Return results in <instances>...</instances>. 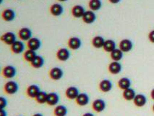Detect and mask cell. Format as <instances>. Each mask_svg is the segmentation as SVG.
Returning <instances> with one entry per match:
<instances>
[{
    "label": "cell",
    "instance_id": "1",
    "mask_svg": "<svg viewBox=\"0 0 154 116\" xmlns=\"http://www.w3.org/2000/svg\"><path fill=\"white\" fill-rule=\"evenodd\" d=\"M19 85L14 81H8L5 85V91L8 94H15L18 92Z\"/></svg>",
    "mask_w": 154,
    "mask_h": 116
},
{
    "label": "cell",
    "instance_id": "2",
    "mask_svg": "<svg viewBox=\"0 0 154 116\" xmlns=\"http://www.w3.org/2000/svg\"><path fill=\"white\" fill-rule=\"evenodd\" d=\"M1 40L5 44L12 46L16 41V35L13 32H7L1 36Z\"/></svg>",
    "mask_w": 154,
    "mask_h": 116
},
{
    "label": "cell",
    "instance_id": "3",
    "mask_svg": "<svg viewBox=\"0 0 154 116\" xmlns=\"http://www.w3.org/2000/svg\"><path fill=\"white\" fill-rule=\"evenodd\" d=\"M64 72L62 68L59 67H54L51 68L49 71V76L50 78L54 81H58L63 77Z\"/></svg>",
    "mask_w": 154,
    "mask_h": 116
},
{
    "label": "cell",
    "instance_id": "4",
    "mask_svg": "<svg viewBox=\"0 0 154 116\" xmlns=\"http://www.w3.org/2000/svg\"><path fill=\"white\" fill-rule=\"evenodd\" d=\"M27 46H28V49L36 52L38 49H39L42 46V42L38 38H31L27 43Z\"/></svg>",
    "mask_w": 154,
    "mask_h": 116
},
{
    "label": "cell",
    "instance_id": "5",
    "mask_svg": "<svg viewBox=\"0 0 154 116\" xmlns=\"http://www.w3.org/2000/svg\"><path fill=\"white\" fill-rule=\"evenodd\" d=\"M17 74V70L14 66L7 65L2 70V75L6 78H12Z\"/></svg>",
    "mask_w": 154,
    "mask_h": 116
},
{
    "label": "cell",
    "instance_id": "6",
    "mask_svg": "<svg viewBox=\"0 0 154 116\" xmlns=\"http://www.w3.org/2000/svg\"><path fill=\"white\" fill-rule=\"evenodd\" d=\"M57 58L60 61H67L70 58V52L67 48H61L57 52Z\"/></svg>",
    "mask_w": 154,
    "mask_h": 116
},
{
    "label": "cell",
    "instance_id": "7",
    "mask_svg": "<svg viewBox=\"0 0 154 116\" xmlns=\"http://www.w3.org/2000/svg\"><path fill=\"white\" fill-rule=\"evenodd\" d=\"M132 48H133V44L130 39H122L119 43V49L123 52H128L132 50Z\"/></svg>",
    "mask_w": 154,
    "mask_h": 116
},
{
    "label": "cell",
    "instance_id": "8",
    "mask_svg": "<svg viewBox=\"0 0 154 116\" xmlns=\"http://www.w3.org/2000/svg\"><path fill=\"white\" fill-rule=\"evenodd\" d=\"M18 35L20 39L23 41H28L30 40V39L33 38L32 37V31L29 28H22L21 29H20V31L18 32Z\"/></svg>",
    "mask_w": 154,
    "mask_h": 116
},
{
    "label": "cell",
    "instance_id": "9",
    "mask_svg": "<svg viewBox=\"0 0 154 116\" xmlns=\"http://www.w3.org/2000/svg\"><path fill=\"white\" fill-rule=\"evenodd\" d=\"M67 44L71 49H72V50H77V49H80L81 47V39L78 38V37H71L68 40Z\"/></svg>",
    "mask_w": 154,
    "mask_h": 116
},
{
    "label": "cell",
    "instance_id": "10",
    "mask_svg": "<svg viewBox=\"0 0 154 116\" xmlns=\"http://www.w3.org/2000/svg\"><path fill=\"white\" fill-rule=\"evenodd\" d=\"M11 50L14 54L20 55L25 50V44L22 41H16L11 46Z\"/></svg>",
    "mask_w": 154,
    "mask_h": 116
},
{
    "label": "cell",
    "instance_id": "11",
    "mask_svg": "<svg viewBox=\"0 0 154 116\" xmlns=\"http://www.w3.org/2000/svg\"><path fill=\"white\" fill-rule=\"evenodd\" d=\"M82 19H83L84 23H87V24H91L96 21V15L94 11L87 10V11H85Z\"/></svg>",
    "mask_w": 154,
    "mask_h": 116
},
{
    "label": "cell",
    "instance_id": "12",
    "mask_svg": "<svg viewBox=\"0 0 154 116\" xmlns=\"http://www.w3.org/2000/svg\"><path fill=\"white\" fill-rule=\"evenodd\" d=\"M66 97L69 99H76L80 94L79 90L75 86H69L65 92Z\"/></svg>",
    "mask_w": 154,
    "mask_h": 116
},
{
    "label": "cell",
    "instance_id": "13",
    "mask_svg": "<svg viewBox=\"0 0 154 116\" xmlns=\"http://www.w3.org/2000/svg\"><path fill=\"white\" fill-rule=\"evenodd\" d=\"M63 6L61 4H60V3H55V4H53L51 6V8H50V12H51V14L54 16H56V17L60 16L62 13H63Z\"/></svg>",
    "mask_w": 154,
    "mask_h": 116
},
{
    "label": "cell",
    "instance_id": "14",
    "mask_svg": "<svg viewBox=\"0 0 154 116\" xmlns=\"http://www.w3.org/2000/svg\"><path fill=\"white\" fill-rule=\"evenodd\" d=\"M60 102V96L56 92H50L48 94L46 103L50 106L56 105Z\"/></svg>",
    "mask_w": 154,
    "mask_h": 116
},
{
    "label": "cell",
    "instance_id": "15",
    "mask_svg": "<svg viewBox=\"0 0 154 116\" xmlns=\"http://www.w3.org/2000/svg\"><path fill=\"white\" fill-rule=\"evenodd\" d=\"M93 109L97 112H101L105 110L106 102L101 99H97L94 101L92 105Z\"/></svg>",
    "mask_w": 154,
    "mask_h": 116
},
{
    "label": "cell",
    "instance_id": "16",
    "mask_svg": "<svg viewBox=\"0 0 154 116\" xmlns=\"http://www.w3.org/2000/svg\"><path fill=\"white\" fill-rule=\"evenodd\" d=\"M85 12V8H84L82 5H75L72 8V14L73 17H76V18L83 17Z\"/></svg>",
    "mask_w": 154,
    "mask_h": 116
},
{
    "label": "cell",
    "instance_id": "17",
    "mask_svg": "<svg viewBox=\"0 0 154 116\" xmlns=\"http://www.w3.org/2000/svg\"><path fill=\"white\" fill-rule=\"evenodd\" d=\"M15 12L12 9H6L2 13V17L5 21L10 22V21L14 20L15 18Z\"/></svg>",
    "mask_w": 154,
    "mask_h": 116
},
{
    "label": "cell",
    "instance_id": "18",
    "mask_svg": "<svg viewBox=\"0 0 154 116\" xmlns=\"http://www.w3.org/2000/svg\"><path fill=\"white\" fill-rule=\"evenodd\" d=\"M40 92L41 90L38 86L32 84V85H30L28 87L26 92L28 97L30 98H35V99L38 96V94H39V92Z\"/></svg>",
    "mask_w": 154,
    "mask_h": 116
},
{
    "label": "cell",
    "instance_id": "19",
    "mask_svg": "<svg viewBox=\"0 0 154 116\" xmlns=\"http://www.w3.org/2000/svg\"><path fill=\"white\" fill-rule=\"evenodd\" d=\"M122 65L119 63V62L113 61L109 65V71L114 75L119 74L122 71Z\"/></svg>",
    "mask_w": 154,
    "mask_h": 116
},
{
    "label": "cell",
    "instance_id": "20",
    "mask_svg": "<svg viewBox=\"0 0 154 116\" xmlns=\"http://www.w3.org/2000/svg\"><path fill=\"white\" fill-rule=\"evenodd\" d=\"M75 100H76L78 105H80V106H85L90 102V98H89V96L86 93H80V94Z\"/></svg>",
    "mask_w": 154,
    "mask_h": 116
},
{
    "label": "cell",
    "instance_id": "21",
    "mask_svg": "<svg viewBox=\"0 0 154 116\" xmlns=\"http://www.w3.org/2000/svg\"><path fill=\"white\" fill-rule=\"evenodd\" d=\"M112 83L110 80L103 79L99 83V89L101 92H109L112 90Z\"/></svg>",
    "mask_w": 154,
    "mask_h": 116
},
{
    "label": "cell",
    "instance_id": "22",
    "mask_svg": "<svg viewBox=\"0 0 154 116\" xmlns=\"http://www.w3.org/2000/svg\"><path fill=\"white\" fill-rule=\"evenodd\" d=\"M134 104H135L137 107L139 108H142V107L145 106L147 103V97L144 94H136L135 99H134Z\"/></svg>",
    "mask_w": 154,
    "mask_h": 116
},
{
    "label": "cell",
    "instance_id": "23",
    "mask_svg": "<svg viewBox=\"0 0 154 116\" xmlns=\"http://www.w3.org/2000/svg\"><path fill=\"white\" fill-rule=\"evenodd\" d=\"M118 86H119V87L121 89L125 91L126 89L130 88V86H131V81L128 78H122L118 81Z\"/></svg>",
    "mask_w": 154,
    "mask_h": 116
},
{
    "label": "cell",
    "instance_id": "24",
    "mask_svg": "<svg viewBox=\"0 0 154 116\" xmlns=\"http://www.w3.org/2000/svg\"><path fill=\"white\" fill-rule=\"evenodd\" d=\"M104 39L101 36H95L92 40V44L96 49H100V48H103V45L105 43Z\"/></svg>",
    "mask_w": 154,
    "mask_h": 116
},
{
    "label": "cell",
    "instance_id": "25",
    "mask_svg": "<svg viewBox=\"0 0 154 116\" xmlns=\"http://www.w3.org/2000/svg\"><path fill=\"white\" fill-rule=\"evenodd\" d=\"M103 49L107 52H112L116 49V43L114 40L112 39H108V40H106L104 45H103Z\"/></svg>",
    "mask_w": 154,
    "mask_h": 116
},
{
    "label": "cell",
    "instance_id": "26",
    "mask_svg": "<svg viewBox=\"0 0 154 116\" xmlns=\"http://www.w3.org/2000/svg\"><path fill=\"white\" fill-rule=\"evenodd\" d=\"M135 96V91L132 88L126 89V90H125L124 92H123V97H124L125 99H126V100L128 101L134 100Z\"/></svg>",
    "mask_w": 154,
    "mask_h": 116
},
{
    "label": "cell",
    "instance_id": "27",
    "mask_svg": "<svg viewBox=\"0 0 154 116\" xmlns=\"http://www.w3.org/2000/svg\"><path fill=\"white\" fill-rule=\"evenodd\" d=\"M44 65V58L40 55H37L31 62L32 67L34 68H41Z\"/></svg>",
    "mask_w": 154,
    "mask_h": 116
},
{
    "label": "cell",
    "instance_id": "28",
    "mask_svg": "<svg viewBox=\"0 0 154 116\" xmlns=\"http://www.w3.org/2000/svg\"><path fill=\"white\" fill-rule=\"evenodd\" d=\"M123 52L119 49H116L111 52V58L112 59L113 61L119 62L123 58Z\"/></svg>",
    "mask_w": 154,
    "mask_h": 116
},
{
    "label": "cell",
    "instance_id": "29",
    "mask_svg": "<svg viewBox=\"0 0 154 116\" xmlns=\"http://www.w3.org/2000/svg\"><path fill=\"white\" fill-rule=\"evenodd\" d=\"M88 6L91 11H98L102 7L101 0H91L88 3Z\"/></svg>",
    "mask_w": 154,
    "mask_h": 116
},
{
    "label": "cell",
    "instance_id": "30",
    "mask_svg": "<svg viewBox=\"0 0 154 116\" xmlns=\"http://www.w3.org/2000/svg\"><path fill=\"white\" fill-rule=\"evenodd\" d=\"M55 116H66L67 114V108L64 105H58L54 111Z\"/></svg>",
    "mask_w": 154,
    "mask_h": 116
},
{
    "label": "cell",
    "instance_id": "31",
    "mask_svg": "<svg viewBox=\"0 0 154 116\" xmlns=\"http://www.w3.org/2000/svg\"><path fill=\"white\" fill-rule=\"evenodd\" d=\"M37 56L36 52L35 51L30 50V49H28L24 52V55H23V57H24V59L26 60L27 62H30L31 63L33 62V60L35 58V57Z\"/></svg>",
    "mask_w": 154,
    "mask_h": 116
},
{
    "label": "cell",
    "instance_id": "32",
    "mask_svg": "<svg viewBox=\"0 0 154 116\" xmlns=\"http://www.w3.org/2000/svg\"><path fill=\"white\" fill-rule=\"evenodd\" d=\"M47 93L44 92V91H41L39 94H38L36 98H35V100L39 104H44V103H46V101H47Z\"/></svg>",
    "mask_w": 154,
    "mask_h": 116
},
{
    "label": "cell",
    "instance_id": "33",
    "mask_svg": "<svg viewBox=\"0 0 154 116\" xmlns=\"http://www.w3.org/2000/svg\"><path fill=\"white\" fill-rule=\"evenodd\" d=\"M8 106V100L4 97H0V108L1 109H5Z\"/></svg>",
    "mask_w": 154,
    "mask_h": 116
},
{
    "label": "cell",
    "instance_id": "34",
    "mask_svg": "<svg viewBox=\"0 0 154 116\" xmlns=\"http://www.w3.org/2000/svg\"><path fill=\"white\" fill-rule=\"evenodd\" d=\"M148 39H149L150 42L154 44V30L153 31H151L149 33V34H148Z\"/></svg>",
    "mask_w": 154,
    "mask_h": 116
},
{
    "label": "cell",
    "instance_id": "35",
    "mask_svg": "<svg viewBox=\"0 0 154 116\" xmlns=\"http://www.w3.org/2000/svg\"><path fill=\"white\" fill-rule=\"evenodd\" d=\"M0 116H8V113H7L6 110L5 109H1L0 111Z\"/></svg>",
    "mask_w": 154,
    "mask_h": 116
},
{
    "label": "cell",
    "instance_id": "36",
    "mask_svg": "<svg viewBox=\"0 0 154 116\" xmlns=\"http://www.w3.org/2000/svg\"><path fill=\"white\" fill-rule=\"evenodd\" d=\"M83 116H95V115L93 113H91V112H86V113L83 114Z\"/></svg>",
    "mask_w": 154,
    "mask_h": 116
},
{
    "label": "cell",
    "instance_id": "37",
    "mask_svg": "<svg viewBox=\"0 0 154 116\" xmlns=\"http://www.w3.org/2000/svg\"><path fill=\"white\" fill-rule=\"evenodd\" d=\"M150 96H151V98L154 100V89H152L151 92H150Z\"/></svg>",
    "mask_w": 154,
    "mask_h": 116
},
{
    "label": "cell",
    "instance_id": "38",
    "mask_svg": "<svg viewBox=\"0 0 154 116\" xmlns=\"http://www.w3.org/2000/svg\"><path fill=\"white\" fill-rule=\"evenodd\" d=\"M111 3H113V4H116V3H119V1H112V0H111V1H109Z\"/></svg>",
    "mask_w": 154,
    "mask_h": 116
},
{
    "label": "cell",
    "instance_id": "39",
    "mask_svg": "<svg viewBox=\"0 0 154 116\" xmlns=\"http://www.w3.org/2000/svg\"><path fill=\"white\" fill-rule=\"evenodd\" d=\"M33 116H44V115L41 113H35V114H34Z\"/></svg>",
    "mask_w": 154,
    "mask_h": 116
},
{
    "label": "cell",
    "instance_id": "40",
    "mask_svg": "<svg viewBox=\"0 0 154 116\" xmlns=\"http://www.w3.org/2000/svg\"><path fill=\"white\" fill-rule=\"evenodd\" d=\"M153 111L154 112V104H153Z\"/></svg>",
    "mask_w": 154,
    "mask_h": 116
},
{
    "label": "cell",
    "instance_id": "41",
    "mask_svg": "<svg viewBox=\"0 0 154 116\" xmlns=\"http://www.w3.org/2000/svg\"><path fill=\"white\" fill-rule=\"evenodd\" d=\"M20 116H21V115H20Z\"/></svg>",
    "mask_w": 154,
    "mask_h": 116
}]
</instances>
